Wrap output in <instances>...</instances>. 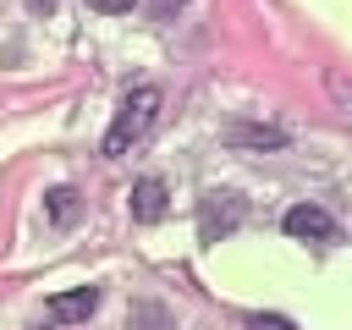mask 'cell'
Returning <instances> with one entry per match:
<instances>
[{"label":"cell","instance_id":"6da1fadb","mask_svg":"<svg viewBox=\"0 0 352 330\" xmlns=\"http://www.w3.org/2000/svg\"><path fill=\"white\" fill-rule=\"evenodd\" d=\"M154 121H160V88H154V82L126 88V99H121V110H116V121H110V132H104V154L121 160L132 143H143V138L154 132Z\"/></svg>","mask_w":352,"mask_h":330},{"label":"cell","instance_id":"7a4b0ae2","mask_svg":"<svg viewBox=\"0 0 352 330\" xmlns=\"http://www.w3.org/2000/svg\"><path fill=\"white\" fill-rule=\"evenodd\" d=\"M236 220H242V198H236V192H209V198H204V220H198V231H204V242H220Z\"/></svg>","mask_w":352,"mask_h":330},{"label":"cell","instance_id":"3957f363","mask_svg":"<svg viewBox=\"0 0 352 330\" xmlns=\"http://www.w3.org/2000/svg\"><path fill=\"white\" fill-rule=\"evenodd\" d=\"M286 236H302V242H330V236H336V220H330L319 204H297V209H286Z\"/></svg>","mask_w":352,"mask_h":330},{"label":"cell","instance_id":"277c9868","mask_svg":"<svg viewBox=\"0 0 352 330\" xmlns=\"http://www.w3.org/2000/svg\"><path fill=\"white\" fill-rule=\"evenodd\" d=\"M94 308H99V286H72V292L50 297V319L55 324H82Z\"/></svg>","mask_w":352,"mask_h":330},{"label":"cell","instance_id":"5b68a950","mask_svg":"<svg viewBox=\"0 0 352 330\" xmlns=\"http://www.w3.org/2000/svg\"><path fill=\"white\" fill-rule=\"evenodd\" d=\"M132 214H138V220H160V214H165V182H160V176H143V182L132 187Z\"/></svg>","mask_w":352,"mask_h":330},{"label":"cell","instance_id":"8992f818","mask_svg":"<svg viewBox=\"0 0 352 330\" xmlns=\"http://www.w3.org/2000/svg\"><path fill=\"white\" fill-rule=\"evenodd\" d=\"M231 143H253V148H280L286 132L280 126H231Z\"/></svg>","mask_w":352,"mask_h":330},{"label":"cell","instance_id":"52a82bcc","mask_svg":"<svg viewBox=\"0 0 352 330\" xmlns=\"http://www.w3.org/2000/svg\"><path fill=\"white\" fill-rule=\"evenodd\" d=\"M77 214H82V198H77L72 187L50 192V220H55V226H77Z\"/></svg>","mask_w":352,"mask_h":330},{"label":"cell","instance_id":"ba28073f","mask_svg":"<svg viewBox=\"0 0 352 330\" xmlns=\"http://www.w3.org/2000/svg\"><path fill=\"white\" fill-rule=\"evenodd\" d=\"M248 330H297V324L280 314H248Z\"/></svg>","mask_w":352,"mask_h":330},{"label":"cell","instance_id":"9c48e42d","mask_svg":"<svg viewBox=\"0 0 352 330\" xmlns=\"http://www.w3.org/2000/svg\"><path fill=\"white\" fill-rule=\"evenodd\" d=\"M88 6H94V11H110V16H116V11H132L138 0H88Z\"/></svg>","mask_w":352,"mask_h":330},{"label":"cell","instance_id":"30bf717a","mask_svg":"<svg viewBox=\"0 0 352 330\" xmlns=\"http://www.w3.org/2000/svg\"><path fill=\"white\" fill-rule=\"evenodd\" d=\"M22 6H28L33 16H50V11H55V0H22Z\"/></svg>","mask_w":352,"mask_h":330},{"label":"cell","instance_id":"8fae6325","mask_svg":"<svg viewBox=\"0 0 352 330\" xmlns=\"http://www.w3.org/2000/svg\"><path fill=\"white\" fill-rule=\"evenodd\" d=\"M176 6H182V0H154V16H170Z\"/></svg>","mask_w":352,"mask_h":330}]
</instances>
